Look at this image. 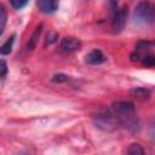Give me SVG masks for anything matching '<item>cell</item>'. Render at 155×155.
<instances>
[{
    "label": "cell",
    "instance_id": "cell-11",
    "mask_svg": "<svg viewBox=\"0 0 155 155\" xmlns=\"http://www.w3.org/2000/svg\"><path fill=\"white\" fill-rule=\"evenodd\" d=\"M150 48H153V42L151 41H139L136 46V52L140 53V52L149 51Z\"/></svg>",
    "mask_w": 155,
    "mask_h": 155
},
{
    "label": "cell",
    "instance_id": "cell-10",
    "mask_svg": "<svg viewBox=\"0 0 155 155\" xmlns=\"http://www.w3.org/2000/svg\"><path fill=\"white\" fill-rule=\"evenodd\" d=\"M127 155H144V149L142 148L140 144H138V143H132V144L128 147Z\"/></svg>",
    "mask_w": 155,
    "mask_h": 155
},
{
    "label": "cell",
    "instance_id": "cell-1",
    "mask_svg": "<svg viewBox=\"0 0 155 155\" xmlns=\"http://www.w3.org/2000/svg\"><path fill=\"white\" fill-rule=\"evenodd\" d=\"M113 116L119 121L121 126L131 132H134L139 127V119L134 109L133 103L128 101H116L113 103Z\"/></svg>",
    "mask_w": 155,
    "mask_h": 155
},
{
    "label": "cell",
    "instance_id": "cell-7",
    "mask_svg": "<svg viewBox=\"0 0 155 155\" xmlns=\"http://www.w3.org/2000/svg\"><path fill=\"white\" fill-rule=\"evenodd\" d=\"M41 31H42V24H40V25H38V27L35 28L34 33L31 34V36H30V39H29V41H28L27 50L31 51V50L35 48V46H36V44H38V40H39V38H40Z\"/></svg>",
    "mask_w": 155,
    "mask_h": 155
},
{
    "label": "cell",
    "instance_id": "cell-16",
    "mask_svg": "<svg viewBox=\"0 0 155 155\" xmlns=\"http://www.w3.org/2000/svg\"><path fill=\"white\" fill-rule=\"evenodd\" d=\"M7 74V64L4 59H0V78H4Z\"/></svg>",
    "mask_w": 155,
    "mask_h": 155
},
{
    "label": "cell",
    "instance_id": "cell-5",
    "mask_svg": "<svg viewBox=\"0 0 155 155\" xmlns=\"http://www.w3.org/2000/svg\"><path fill=\"white\" fill-rule=\"evenodd\" d=\"M105 61H107V57H105V54L101 50H92L85 57V62L88 63V64H92V65L102 64Z\"/></svg>",
    "mask_w": 155,
    "mask_h": 155
},
{
    "label": "cell",
    "instance_id": "cell-13",
    "mask_svg": "<svg viewBox=\"0 0 155 155\" xmlns=\"http://www.w3.org/2000/svg\"><path fill=\"white\" fill-rule=\"evenodd\" d=\"M140 61H142L143 64L147 65V67H153V65L155 64V57H154L153 54H144Z\"/></svg>",
    "mask_w": 155,
    "mask_h": 155
},
{
    "label": "cell",
    "instance_id": "cell-2",
    "mask_svg": "<svg viewBox=\"0 0 155 155\" xmlns=\"http://www.w3.org/2000/svg\"><path fill=\"white\" fill-rule=\"evenodd\" d=\"M154 6L148 1L139 2L134 11V21L143 24H149L154 21Z\"/></svg>",
    "mask_w": 155,
    "mask_h": 155
},
{
    "label": "cell",
    "instance_id": "cell-15",
    "mask_svg": "<svg viewBox=\"0 0 155 155\" xmlns=\"http://www.w3.org/2000/svg\"><path fill=\"white\" fill-rule=\"evenodd\" d=\"M27 4H28L27 1H19V0H13V1H11V6H12L13 8H16V10H21V8L24 7Z\"/></svg>",
    "mask_w": 155,
    "mask_h": 155
},
{
    "label": "cell",
    "instance_id": "cell-4",
    "mask_svg": "<svg viewBox=\"0 0 155 155\" xmlns=\"http://www.w3.org/2000/svg\"><path fill=\"white\" fill-rule=\"evenodd\" d=\"M80 47H81V41L78 38L65 36L61 41V48L64 52H75L80 50Z\"/></svg>",
    "mask_w": 155,
    "mask_h": 155
},
{
    "label": "cell",
    "instance_id": "cell-12",
    "mask_svg": "<svg viewBox=\"0 0 155 155\" xmlns=\"http://www.w3.org/2000/svg\"><path fill=\"white\" fill-rule=\"evenodd\" d=\"M6 21H7L6 10H5L4 5L0 4V35H1L2 31H4V28H5V25H6Z\"/></svg>",
    "mask_w": 155,
    "mask_h": 155
},
{
    "label": "cell",
    "instance_id": "cell-3",
    "mask_svg": "<svg viewBox=\"0 0 155 155\" xmlns=\"http://www.w3.org/2000/svg\"><path fill=\"white\" fill-rule=\"evenodd\" d=\"M114 8H113V29L114 33H120L126 23V18H127V6L124 5L121 7L117 6V4H114Z\"/></svg>",
    "mask_w": 155,
    "mask_h": 155
},
{
    "label": "cell",
    "instance_id": "cell-14",
    "mask_svg": "<svg viewBox=\"0 0 155 155\" xmlns=\"http://www.w3.org/2000/svg\"><path fill=\"white\" fill-rule=\"evenodd\" d=\"M56 39H57V33L53 31V30H51V31H48V34H47V36H46L45 44H46V45H51V44H53V42L56 41Z\"/></svg>",
    "mask_w": 155,
    "mask_h": 155
},
{
    "label": "cell",
    "instance_id": "cell-8",
    "mask_svg": "<svg viewBox=\"0 0 155 155\" xmlns=\"http://www.w3.org/2000/svg\"><path fill=\"white\" fill-rule=\"evenodd\" d=\"M131 94L138 99H148L150 97V91L145 87H134L131 91Z\"/></svg>",
    "mask_w": 155,
    "mask_h": 155
},
{
    "label": "cell",
    "instance_id": "cell-9",
    "mask_svg": "<svg viewBox=\"0 0 155 155\" xmlns=\"http://www.w3.org/2000/svg\"><path fill=\"white\" fill-rule=\"evenodd\" d=\"M15 38H16L15 34L11 35V38H8V39L5 41V44H4L2 46H0V54L6 56V54H8V53L12 51V46H13V42H15Z\"/></svg>",
    "mask_w": 155,
    "mask_h": 155
},
{
    "label": "cell",
    "instance_id": "cell-17",
    "mask_svg": "<svg viewBox=\"0 0 155 155\" xmlns=\"http://www.w3.org/2000/svg\"><path fill=\"white\" fill-rule=\"evenodd\" d=\"M67 80H68V76L64 75V74H58V75H54L52 78V81L53 82H64Z\"/></svg>",
    "mask_w": 155,
    "mask_h": 155
},
{
    "label": "cell",
    "instance_id": "cell-6",
    "mask_svg": "<svg viewBox=\"0 0 155 155\" xmlns=\"http://www.w3.org/2000/svg\"><path fill=\"white\" fill-rule=\"evenodd\" d=\"M38 8L42 13H53L58 8V1L53 0H40L36 2Z\"/></svg>",
    "mask_w": 155,
    "mask_h": 155
}]
</instances>
